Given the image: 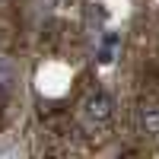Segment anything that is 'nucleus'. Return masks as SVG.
Wrapping results in <instances>:
<instances>
[{"label":"nucleus","instance_id":"f257e3e1","mask_svg":"<svg viewBox=\"0 0 159 159\" xmlns=\"http://www.w3.org/2000/svg\"><path fill=\"white\" fill-rule=\"evenodd\" d=\"M115 118V102L111 96H105V92H96V96H89L83 102V121L89 127H102V124H108Z\"/></svg>","mask_w":159,"mask_h":159},{"label":"nucleus","instance_id":"f03ea898","mask_svg":"<svg viewBox=\"0 0 159 159\" xmlns=\"http://www.w3.org/2000/svg\"><path fill=\"white\" fill-rule=\"evenodd\" d=\"M137 127L147 137H159V102H143L137 108Z\"/></svg>","mask_w":159,"mask_h":159}]
</instances>
